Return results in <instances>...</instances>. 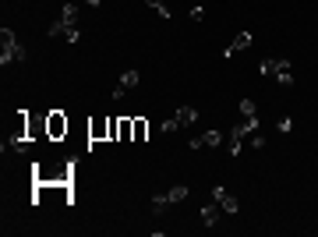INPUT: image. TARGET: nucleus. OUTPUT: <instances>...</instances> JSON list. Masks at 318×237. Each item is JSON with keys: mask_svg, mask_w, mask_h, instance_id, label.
<instances>
[{"mask_svg": "<svg viewBox=\"0 0 318 237\" xmlns=\"http://www.w3.org/2000/svg\"><path fill=\"white\" fill-rule=\"evenodd\" d=\"M177 128H180V121H177V117H170V121H163V135H173Z\"/></svg>", "mask_w": 318, "mask_h": 237, "instance_id": "412c9836", "label": "nucleus"}, {"mask_svg": "<svg viewBox=\"0 0 318 237\" xmlns=\"http://www.w3.org/2000/svg\"><path fill=\"white\" fill-rule=\"evenodd\" d=\"M251 39H255V36H251L247 28H244V32H237V39H234V53H237V50H247V46H251Z\"/></svg>", "mask_w": 318, "mask_h": 237, "instance_id": "2eb2a0df", "label": "nucleus"}, {"mask_svg": "<svg viewBox=\"0 0 318 237\" xmlns=\"http://www.w3.org/2000/svg\"><path fill=\"white\" fill-rule=\"evenodd\" d=\"M219 213H223V209H219V202L212 198V202H205V205H202V213H198V216H202V223H205V227H216V223H219Z\"/></svg>", "mask_w": 318, "mask_h": 237, "instance_id": "423d86ee", "label": "nucleus"}, {"mask_svg": "<svg viewBox=\"0 0 318 237\" xmlns=\"http://www.w3.org/2000/svg\"><path fill=\"white\" fill-rule=\"evenodd\" d=\"M117 142H135V124H131V117H120V135H117Z\"/></svg>", "mask_w": 318, "mask_h": 237, "instance_id": "9b49d317", "label": "nucleus"}, {"mask_svg": "<svg viewBox=\"0 0 318 237\" xmlns=\"http://www.w3.org/2000/svg\"><path fill=\"white\" fill-rule=\"evenodd\" d=\"M219 142H223L219 131H205V135H202V145H205V149H212V145H219Z\"/></svg>", "mask_w": 318, "mask_h": 237, "instance_id": "a211bd4d", "label": "nucleus"}, {"mask_svg": "<svg viewBox=\"0 0 318 237\" xmlns=\"http://www.w3.org/2000/svg\"><path fill=\"white\" fill-rule=\"evenodd\" d=\"M145 4H149V7L156 11V14H159V18H163V21H170V7H166L163 0H145Z\"/></svg>", "mask_w": 318, "mask_h": 237, "instance_id": "f3484780", "label": "nucleus"}, {"mask_svg": "<svg viewBox=\"0 0 318 237\" xmlns=\"http://www.w3.org/2000/svg\"><path fill=\"white\" fill-rule=\"evenodd\" d=\"M244 117H258V106H255V99H240V106H237Z\"/></svg>", "mask_w": 318, "mask_h": 237, "instance_id": "6ab92c4d", "label": "nucleus"}, {"mask_svg": "<svg viewBox=\"0 0 318 237\" xmlns=\"http://www.w3.org/2000/svg\"><path fill=\"white\" fill-rule=\"evenodd\" d=\"M276 128L287 135V131H294V121H290V117H279V121H276Z\"/></svg>", "mask_w": 318, "mask_h": 237, "instance_id": "5701e85b", "label": "nucleus"}, {"mask_svg": "<svg viewBox=\"0 0 318 237\" xmlns=\"http://www.w3.org/2000/svg\"><path fill=\"white\" fill-rule=\"evenodd\" d=\"M227 145H230V156H240V149H244V142H240V138H230Z\"/></svg>", "mask_w": 318, "mask_h": 237, "instance_id": "393cba45", "label": "nucleus"}, {"mask_svg": "<svg viewBox=\"0 0 318 237\" xmlns=\"http://www.w3.org/2000/svg\"><path fill=\"white\" fill-rule=\"evenodd\" d=\"M138 81H142V75H138V71H135V68H131V71H124V78H120V88H124V92H128V88H135V85H138Z\"/></svg>", "mask_w": 318, "mask_h": 237, "instance_id": "ddd939ff", "label": "nucleus"}, {"mask_svg": "<svg viewBox=\"0 0 318 237\" xmlns=\"http://www.w3.org/2000/svg\"><path fill=\"white\" fill-rule=\"evenodd\" d=\"M85 4H88V7H99V4H103V0H85Z\"/></svg>", "mask_w": 318, "mask_h": 237, "instance_id": "c85d7f7f", "label": "nucleus"}, {"mask_svg": "<svg viewBox=\"0 0 318 237\" xmlns=\"http://www.w3.org/2000/svg\"><path fill=\"white\" fill-rule=\"evenodd\" d=\"M64 39H68V43H78V39H81V32L75 28V25H68V32H64Z\"/></svg>", "mask_w": 318, "mask_h": 237, "instance_id": "b1692460", "label": "nucleus"}, {"mask_svg": "<svg viewBox=\"0 0 318 237\" xmlns=\"http://www.w3.org/2000/svg\"><path fill=\"white\" fill-rule=\"evenodd\" d=\"M212 198L219 202V209H223L227 216H237V213H240V202L230 195V191H227V188H223V184H219V188H212Z\"/></svg>", "mask_w": 318, "mask_h": 237, "instance_id": "7ed1b4c3", "label": "nucleus"}, {"mask_svg": "<svg viewBox=\"0 0 318 237\" xmlns=\"http://www.w3.org/2000/svg\"><path fill=\"white\" fill-rule=\"evenodd\" d=\"M88 138H92V142H106V138H110V121L96 117V121L88 124Z\"/></svg>", "mask_w": 318, "mask_h": 237, "instance_id": "39448f33", "label": "nucleus"}, {"mask_svg": "<svg viewBox=\"0 0 318 237\" xmlns=\"http://www.w3.org/2000/svg\"><path fill=\"white\" fill-rule=\"evenodd\" d=\"M177 121H180V128H187V124L198 121V110H195V106H180V110H177Z\"/></svg>", "mask_w": 318, "mask_h": 237, "instance_id": "9d476101", "label": "nucleus"}, {"mask_svg": "<svg viewBox=\"0 0 318 237\" xmlns=\"http://www.w3.org/2000/svg\"><path fill=\"white\" fill-rule=\"evenodd\" d=\"M258 71H262V78H272V75H276V57H265V61L258 64Z\"/></svg>", "mask_w": 318, "mask_h": 237, "instance_id": "dca6fc26", "label": "nucleus"}, {"mask_svg": "<svg viewBox=\"0 0 318 237\" xmlns=\"http://www.w3.org/2000/svg\"><path fill=\"white\" fill-rule=\"evenodd\" d=\"M202 18H205V7L195 4V7H191V21H202Z\"/></svg>", "mask_w": 318, "mask_h": 237, "instance_id": "a878e982", "label": "nucleus"}, {"mask_svg": "<svg viewBox=\"0 0 318 237\" xmlns=\"http://www.w3.org/2000/svg\"><path fill=\"white\" fill-rule=\"evenodd\" d=\"M60 21L64 25H78V4H64L60 7Z\"/></svg>", "mask_w": 318, "mask_h": 237, "instance_id": "1a4fd4ad", "label": "nucleus"}, {"mask_svg": "<svg viewBox=\"0 0 318 237\" xmlns=\"http://www.w3.org/2000/svg\"><path fill=\"white\" fill-rule=\"evenodd\" d=\"M46 32H50V36H64V32H68V25H64V21H60V18H57V21H53V25H50V28H46Z\"/></svg>", "mask_w": 318, "mask_h": 237, "instance_id": "aec40b11", "label": "nucleus"}, {"mask_svg": "<svg viewBox=\"0 0 318 237\" xmlns=\"http://www.w3.org/2000/svg\"><path fill=\"white\" fill-rule=\"evenodd\" d=\"M247 145H251V149H258V153H262V145H265V138H262V135H258V131H255V135H251V142H247Z\"/></svg>", "mask_w": 318, "mask_h": 237, "instance_id": "bb28decb", "label": "nucleus"}, {"mask_svg": "<svg viewBox=\"0 0 318 237\" xmlns=\"http://www.w3.org/2000/svg\"><path fill=\"white\" fill-rule=\"evenodd\" d=\"M255 131H258V117H244L240 124H234V131H230V138H240V142H244V138H251Z\"/></svg>", "mask_w": 318, "mask_h": 237, "instance_id": "20e7f679", "label": "nucleus"}, {"mask_svg": "<svg viewBox=\"0 0 318 237\" xmlns=\"http://www.w3.org/2000/svg\"><path fill=\"white\" fill-rule=\"evenodd\" d=\"M28 142H32V138H14V142H11V145H14V149H18V153H28Z\"/></svg>", "mask_w": 318, "mask_h": 237, "instance_id": "cd10ccee", "label": "nucleus"}, {"mask_svg": "<svg viewBox=\"0 0 318 237\" xmlns=\"http://www.w3.org/2000/svg\"><path fill=\"white\" fill-rule=\"evenodd\" d=\"M68 128H71V124H68L64 110H50V113H46V138H50V142H60V138L68 135Z\"/></svg>", "mask_w": 318, "mask_h": 237, "instance_id": "f03ea898", "label": "nucleus"}, {"mask_svg": "<svg viewBox=\"0 0 318 237\" xmlns=\"http://www.w3.org/2000/svg\"><path fill=\"white\" fill-rule=\"evenodd\" d=\"M166 205H173L166 191H163V195H152V198H149V209H152V216H163V213H166Z\"/></svg>", "mask_w": 318, "mask_h": 237, "instance_id": "6e6552de", "label": "nucleus"}, {"mask_svg": "<svg viewBox=\"0 0 318 237\" xmlns=\"http://www.w3.org/2000/svg\"><path fill=\"white\" fill-rule=\"evenodd\" d=\"M272 78L279 81V85H294V71H290V61L287 57H276V75Z\"/></svg>", "mask_w": 318, "mask_h": 237, "instance_id": "0eeeda50", "label": "nucleus"}, {"mask_svg": "<svg viewBox=\"0 0 318 237\" xmlns=\"http://www.w3.org/2000/svg\"><path fill=\"white\" fill-rule=\"evenodd\" d=\"M25 57L28 53H25L21 39L14 36V28H0V68L14 64V61H25Z\"/></svg>", "mask_w": 318, "mask_h": 237, "instance_id": "f257e3e1", "label": "nucleus"}, {"mask_svg": "<svg viewBox=\"0 0 318 237\" xmlns=\"http://www.w3.org/2000/svg\"><path fill=\"white\" fill-rule=\"evenodd\" d=\"M120 135V117H110V142H117Z\"/></svg>", "mask_w": 318, "mask_h": 237, "instance_id": "4be33fe9", "label": "nucleus"}, {"mask_svg": "<svg viewBox=\"0 0 318 237\" xmlns=\"http://www.w3.org/2000/svg\"><path fill=\"white\" fill-rule=\"evenodd\" d=\"M166 195H170V202L177 205V202H184V198H187V184H173V188H170Z\"/></svg>", "mask_w": 318, "mask_h": 237, "instance_id": "4468645a", "label": "nucleus"}, {"mask_svg": "<svg viewBox=\"0 0 318 237\" xmlns=\"http://www.w3.org/2000/svg\"><path fill=\"white\" fill-rule=\"evenodd\" d=\"M131 124H135V142H145L149 138V121L145 117H131Z\"/></svg>", "mask_w": 318, "mask_h": 237, "instance_id": "f8f14e48", "label": "nucleus"}]
</instances>
